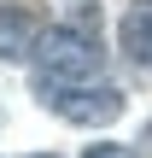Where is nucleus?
<instances>
[{"label":"nucleus","mask_w":152,"mask_h":158,"mask_svg":"<svg viewBox=\"0 0 152 158\" xmlns=\"http://www.w3.org/2000/svg\"><path fill=\"white\" fill-rule=\"evenodd\" d=\"M100 35H88L82 23H53L35 47V88L41 100L59 94V88H82V82H100Z\"/></svg>","instance_id":"obj_1"},{"label":"nucleus","mask_w":152,"mask_h":158,"mask_svg":"<svg viewBox=\"0 0 152 158\" xmlns=\"http://www.w3.org/2000/svg\"><path fill=\"white\" fill-rule=\"evenodd\" d=\"M47 106H53L64 123H76V129H94V123H111V117H123V94H117L111 82L59 88V94H47Z\"/></svg>","instance_id":"obj_2"},{"label":"nucleus","mask_w":152,"mask_h":158,"mask_svg":"<svg viewBox=\"0 0 152 158\" xmlns=\"http://www.w3.org/2000/svg\"><path fill=\"white\" fill-rule=\"evenodd\" d=\"M41 18L29 12V6H0V59H35V47H41Z\"/></svg>","instance_id":"obj_3"},{"label":"nucleus","mask_w":152,"mask_h":158,"mask_svg":"<svg viewBox=\"0 0 152 158\" xmlns=\"http://www.w3.org/2000/svg\"><path fill=\"white\" fill-rule=\"evenodd\" d=\"M117 41H123V53H129L135 64H152V0H141V6H129V12H123Z\"/></svg>","instance_id":"obj_4"},{"label":"nucleus","mask_w":152,"mask_h":158,"mask_svg":"<svg viewBox=\"0 0 152 158\" xmlns=\"http://www.w3.org/2000/svg\"><path fill=\"white\" fill-rule=\"evenodd\" d=\"M82 158H141V152H135V147H123V141H94Z\"/></svg>","instance_id":"obj_5"}]
</instances>
